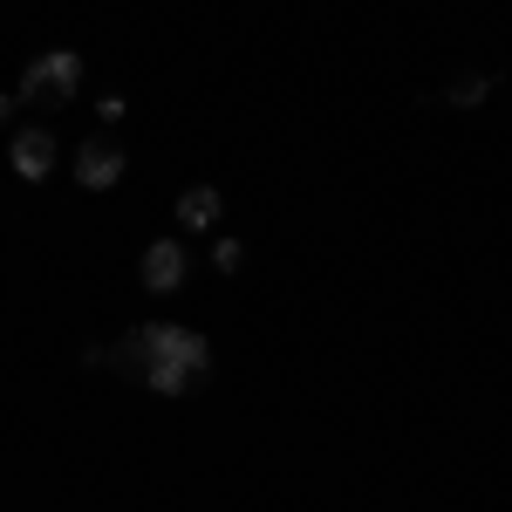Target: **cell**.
Wrapping results in <instances>:
<instances>
[{"instance_id":"cell-4","label":"cell","mask_w":512,"mask_h":512,"mask_svg":"<svg viewBox=\"0 0 512 512\" xmlns=\"http://www.w3.org/2000/svg\"><path fill=\"white\" fill-rule=\"evenodd\" d=\"M123 144H110V137H89V144H76V185H89V192H110L123 178Z\"/></svg>"},{"instance_id":"cell-2","label":"cell","mask_w":512,"mask_h":512,"mask_svg":"<svg viewBox=\"0 0 512 512\" xmlns=\"http://www.w3.org/2000/svg\"><path fill=\"white\" fill-rule=\"evenodd\" d=\"M82 89V55L76 48H48L21 69V103H69Z\"/></svg>"},{"instance_id":"cell-9","label":"cell","mask_w":512,"mask_h":512,"mask_svg":"<svg viewBox=\"0 0 512 512\" xmlns=\"http://www.w3.org/2000/svg\"><path fill=\"white\" fill-rule=\"evenodd\" d=\"M123 110H130L123 96H96V117H103V123H123Z\"/></svg>"},{"instance_id":"cell-7","label":"cell","mask_w":512,"mask_h":512,"mask_svg":"<svg viewBox=\"0 0 512 512\" xmlns=\"http://www.w3.org/2000/svg\"><path fill=\"white\" fill-rule=\"evenodd\" d=\"M485 96H492V76H458L451 89H444V103H451V110H478Z\"/></svg>"},{"instance_id":"cell-6","label":"cell","mask_w":512,"mask_h":512,"mask_svg":"<svg viewBox=\"0 0 512 512\" xmlns=\"http://www.w3.org/2000/svg\"><path fill=\"white\" fill-rule=\"evenodd\" d=\"M219 212H226V198L212 192V185H185V192H178V226H185V233L219 226Z\"/></svg>"},{"instance_id":"cell-3","label":"cell","mask_w":512,"mask_h":512,"mask_svg":"<svg viewBox=\"0 0 512 512\" xmlns=\"http://www.w3.org/2000/svg\"><path fill=\"white\" fill-rule=\"evenodd\" d=\"M185 274H192L185 239H151V246H144V287H151V294H178Z\"/></svg>"},{"instance_id":"cell-10","label":"cell","mask_w":512,"mask_h":512,"mask_svg":"<svg viewBox=\"0 0 512 512\" xmlns=\"http://www.w3.org/2000/svg\"><path fill=\"white\" fill-rule=\"evenodd\" d=\"M7 117H14V96H7V89H0V123H7Z\"/></svg>"},{"instance_id":"cell-1","label":"cell","mask_w":512,"mask_h":512,"mask_svg":"<svg viewBox=\"0 0 512 512\" xmlns=\"http://www.w3.org/2000/svg\"><path fill=\"white\" fill-rule=\"evenodd\" d=\"M110 355L123 362V376L151 383L158 396H185V390H198V383L212 376V349H205V335L178 328V321H144V328H130Z\"/></svg>"},{"instance_id":"cell-5","label":"cell","mask_w":512,"mask_h":512,"mask_svg":"<svg viewBox=\"0 0 512 512\" xmlns=\"http://www.w3.org/2000/svg\"><path fill=\"white\" fill-rule=\"evenodd\" d=\"M7 164H14V178H21V185H41V178L55 171V137H48L41 123H28V130L7 144Z\"/></svg>"},{"instance_id":"cell-8","label":"cell","mask_w":512,"mask_h":512,"mask_svg":"<svg viewBox=\"0 0 512 512\" xmlns=\"http://www.w3.org/2000/svg\"><path fill=\"white\" fill-rule=\"evenodd\" d=\"M212 267H219V274H239V267H246V246H239V239H219V246H212Z\"/></svg>"}]
</instances>
